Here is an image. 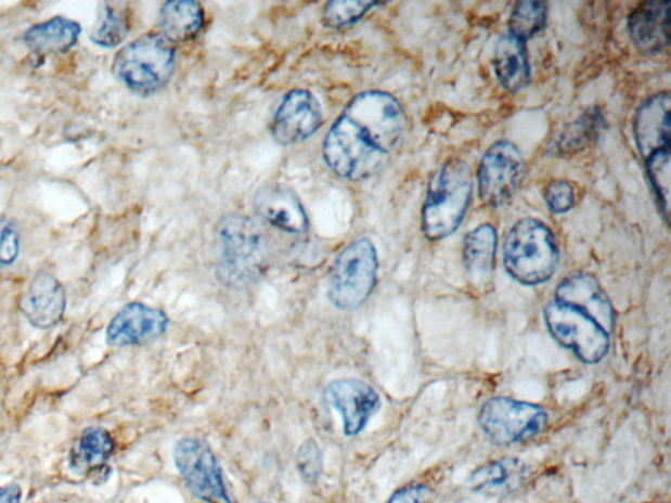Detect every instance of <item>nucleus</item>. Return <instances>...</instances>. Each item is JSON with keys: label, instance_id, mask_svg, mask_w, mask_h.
I'll use <instances>...</instances> for the list:
<instances>
[{"label": "nucleus", "instance_id": "2f4dec72", "mask_svg": "<svg viewBox=\"0 0 671 503\" xmlns=\"http://www.w3.org/2000/svg\"><path fill=\"white\" fill-rule=\"evenodd\" d=\"M21 252V236L16 225L8 219H0V263L11 266Z\"/></svg>", "mask_w": 671, "mask_h": 503}, {"label": "nucleus", "instance_id": "cd10ccee", "mask_svg": "<svg viewBox=\"0 0 671 503\" xmlns=\"http://www.w3.org/2000/svg\"><path fill=\"white\" fill-rule=\"evenodd\" d=\"M651 189L660 207L664 220H669L670 212V178L671 155L670 150L660 151L645 160Z\"/></svg>", "mask_w": 671, "mask_h": 503}, {"label": "nucleus", "instance_id": "9b49d317", "mask_svg": "<svg viewBox=\"0 0 671 503\" xmlns=\"http://www.w3.org/2000/svg\"><path fill=\"white\" fill-rule=\"evenodd\" d=\"M325 401L340 413L344 434L357 437L366 429L380 408V396L366 382L360 379H337L325 388Z\"/></svg>", "mask_w": 671, "mask_h": 503}, {"label": "nucleus", "instance_id": "6e6552de", "mask_svg": "<svg viewBox=\"0 0 671 503\" xmlns=\"http://www.w3.org/2000/svg\"><path fill=\"white\" fill-rule=\"evenodd\" d=\"M552 338L586 364L604 361L610 350V333L588 314L552 300L543 311Z\"/></svg>", "mask_w": 671, "mask_h": 503}, {"label": "nucleus", "instance_id": "ddd939ff", "mask_svg": "<svg viewBox=\"0 0 671 503\" xmlns=\"http://www.w3.org/2000/svg\"><path fill=\"white\" fill-rule=\"evenodd\" d=\"M169 319L159 308L129 304L111 320L106 343L113 348L146 345L159 339L168 330Z\"/></svg>", "mask_w": 671, "mask_h": 503}, {"label": "nucleus", "instance_id": "c85d7f7f", "mask_svg": "<svg viewBox=\"0 0 671 503\" xmlns=\"http://www.w3.org/2000/svg\"><path fill=\"white\" fill-rule=\"evenodd\" d=\"M378 5L373 2H359V0H335L328 2L323 10V23L328 28H344L354 24L367 12Z\"/></svg>", "mask_w": 671, "mask_h": 503}, {"label": "nucleus", "instance_id": "4468645a", "mask_svg": "<svg viewBox=\"0 0 671 503\" xmlns=\"http://www.w3.org/2000/svg\"><path fill=\"white\" fill-rule=\"evenodd\" d=\"M554 300L588 314L608 333L616 326L611 300L592 274L576 272L566 276L557 285Z\"/></svg>", "mask_w": 671, "mask_h": 503}, {"label": "nucleus", "instance_id": "bb28decb", "mask_svg": "<svg viewBox=\"0 0 671 503\" xmlns=\"http://www.w3.org/2000/svg\"><path fill=\"white\" fill-rule=\"evenodd\" d=\"M545 22H547V5L544 3H517L509 17V35L526 42L543 30Z\"/></svg>", "mask_w": 671, "mask_h": 503}, {"label": "nucleus", "instance_id": "c756f323", "mask_svg": "<svg viewBox=\"0 0 671 503\" xmlns=\"http://www.w3.org/2000/svg\"><path fill=\"white\" fill-rule=\"evenodd\" d=\"M576 188L567 180L551 181L544 189V201L551 212L560 216L573 209L576 205Z\"/></svg>", "mask_w": 671, "mask_h": 503}, {"label": "nucleus", "instance_id": "dca6fc26", "mask_svg": "<svg viewBox=\"0 0 671 503\" xmlns=\"http://www.w3.org/2000/svg\"><path fill=\"white\" fill-rule=\"evenodd\" d=\"M670 105V94L661 92L654 94L638 106L633 121V136L644 160L671 147Z\"/></svg>", "mask_w": 671, "mask_h": 503}, {"label": "nucleus", "instance_id": "7c9ffc66", "mask_svg": "<svg viewBox=\"0 0 671 503\" xmlns=\"http://www.w3.org/2000/svg\"><path fill=\"white\" fill-rule=\"evenodd\" d=\"M297 467L304 480L313 483L319 480L323 470V455L313 439H307L297 452Z\"/></svg>", "mask_w": 671, "mask_h": 503}, {"label": "nucleus", "instance_id": "f257e3e1", "mask_svg": "<svg viewBox=\"0 0 671 503\" xmlns=\"http://www.w3.org/2000/svg\"><path fill=\"white\" fill-rule=\"evenodd\" d=\"M407 125L403 106L392 94H357L325 136L324 160L343 179L372 178L403 141Z\"/></svg>", "mask_w": 671, "mask_h": 503}, {"label": "nucleus", "instance_id": "1a4fd4ad", "mask_svg": "<svg viewBox=\"0 0 671 503\" xmlns=\"http://www.w3.org/2000/svg\"><path fill=\"white\" fill-rule=\"evenodd\" d=\"M173 463L191 493L204 503H236L225 488L223 472L210 446L184 438L173 449Z\"/></svg>", "mask_w": 671, "mask_h": 503}, {"label": "nucleus", "instance_id": "f8f14e48", "mask_svg": "<svg viewBox=\"0 0 671 503\" xmlns=\"http://www.w3.org/2000/svg\"><path fill=\"white\" fill-rule=\"evenodd\" d=\"M323 122L322 106L309 91L294 90L286 94L273 117L274 141L288 146L309 140Z\"/></svg>", "mask_w": 671, "mask_h": 503}, {"label": "nucleus", "instance_id": "473e14b6", "mask_svg": "<svg viewBox=\"0 0 671 503\" xmlns=\"http://www.w3.org/2000/svg\"><path fill=\"white\" fill-rule=\"evenodd\" d=\"M431 494L425 483H410L397 490L386 503H429Z\"/></svg>", "mask_w": 671, "mask_h": 503}, {"label": "nucleus", "instance_id": "393cba45", "mask_svg": "<svg viewBox=\"0 0 671 503\" xmlns=\"http://www.w3.org/2000/svg\"><path fill=\"white\" fill-rule=\"evenodd\" d=\"M131 29V11L127 3H103L91 40L103 48H116L127 40Z\"/></svg>", "mask_w": 671, "mask_h": 503}, {"label": "nucleus", "instance_id": "5701e85b", "mask_svg": "<svg viewBox=\"0 0 671 503\" xmlns=\"http://www.w3.org/2000/svg\"><path fill=\"white\" fill-rule=\"evenodd\" d=\"M115 439L103 427H91L80 434L70 451V468L79 475H90L105 468L113 452Z\"/></svg>", "mask_w": 671, "mask_h": 503}, {"label": "nucleus", "instance_id": "0eeeda50", "mask_svg": "<svg viewBox=\"0 0 671 503\" xmlns=\"http://www.w3.org/2000/svg\"><path fill=\"white\" fill-rule=\"evenodd\" d=\"M478 421L492 443L512 446L537 438L549 426L550 416L541 405L501 396L481 407Z\"/></svg>", "mask_w": 671, "mask_h": 503}, {"label": "nucleus", "instance_id": "39448f33", "mask_svg": "<svg viewBox=\"0 0 671 503\" xmlns=\"http://www.w3.org/2000/svg\"><path fill=\"white\" fill-rule=\"evenodd\" d=\"M177 49L166 36L149 31L125 46L113 61V73L131 92L150 96L171 80Z\"/></svg>", "mask_w": 671, "mask_h": 503}, {"label": "nucleus", "instance_id": "72a5a7b5", "mask_svg": "<svg viewBox=\"0 0 671 503\" xmlns=\"http://www.w3.org/2000/svg\"><path fill=\"white\" fill-rule=\"evenodd\" d=\"M0 503H22V488L17 483L0 487Z\"/></svg>", "mask_w": 671, "mask_h": 503}, {"label": "nucleus", "instance_id": "b1692460", "mask_svg": "<svg viewBox=\"0 0 671 503\" xmlns=\"http://www.w3.org/2000/svg\"><path fill=\"white\" fill-rule=\"evenodd\" d=\"M205 23L204 11L197 2L177 0L163 4L159 14L160 34L175 43L190 42L199 35Z\"/></svg>", "mask_w": 671, "mask_h": 503}, {"label": "nucleus", "instance_id": "423d86ee", "mask_svg": "<svg viewBox=\"0 0 671 503\" xmlns=\"http://www.w3.org/2000/svg\"><path fill=\"white\" fill-rule=\"evenodd\" d=\"M378 269V254L370 238H357L347 245L331 269V304L341 311L361 307L374 291Z\"/></svg>", "mask_w": 671, "mask_h": 503}, {"label": "nucleus", "instance_id": "20e7f679", "mask_svg": "<svg viewBox=\"0 0 671 503\" xmlns=\"http://www.w3.org/2000/svg\"><path fill=\"white\" fill-rule=\"evenodd\" d=\"M559 249L547 224L535 218L520 219L507 232L504 266L507 274L524 286L542 285L554 275Z\"/></svg>", "mask_w": 671, "mask_h": 503}, {"label": "nucleus", "instance_id": "4be33fe9", "mask_svg": "<svg viewBox=\"0 0 671 503\" xmlns=\"http://www.w3.org/2000/svg\"><path fill=\"white\" fill-rule=\"evenodd\" d=\"M80 25L70 18L55 16L48 22L34 25L25 31V46L37 54H60L70 50L78 42Z\"/></svg>", "mask_w": 671, "mask_h": 503}, {"label": "nucleus", "instance_id": "a878e982", "mask_svg": "<svg viewBox=\"0 0 671 503\" xmlns=\"http://www.w3.org/2000/svg\"><path fill=\"white\" fill-rule=\"evenodd\" d=\"M604 125V118L598 109H591L567 126L559 137L556 138L554 149L556 154L572 155L585 150L595 141Z\"/></svg>", "mask_w": 671, "mask_h": 503}, {"label": "nucleus", "instance_id": "7ed1b4c3", "mask_svg": "<svg viewBox=\"0 0 671 503\" xmlns=\"http://www.w3.org/2000/svg\"><path fill=\"white\" fill-rule=\"evenodd\" d=\"M474 181L466 163L450 159L431 179L422 211L423 234L442 241L460 229L472 205Z\"/></svg>", "mask_w": 671, "mask_h": 503}, {"label": "nucleus", "instance_id": "aec40b11", "mask_svg": "<svg viewBox=\"0 0 671 503\" xmlns=\"http://www.w3.org/2000/svg\"><path fill=\"white\" fill-rule=\"evenodd\" d=\"M498 232L492 224H480L464 237L462 256L469 282L479 291L491 285L498 252Z\"/></svg>", "mask_w": 671, "mask_h": 503}, {"label": "nucleus", "instance_id": "f704fd0d", "mask_svg": "<svg viewBox=\"0 0 671 503\" xmlns=\"http://www.w3.org/2000/svg\"><path fill=\"white\" fill-rule=\"evenodd\" d=\"M261 503H266V502H261Z\"/></svg>", "mask_w": 671, "mask_h": 503}, {"label": "nucleus", "instance_id": "2eb2a0df", "mask_svg": "<svg viewBox=\"0 0 671 503\" xmlns=\"http://www.w3.org/2000/svg\"><path fill=\"white\" fill-rule=\"evenodd\" d=\"M254 209L261 219L273 228L293 235L309 231V218L297 194L279 184L261 188L255 194Z\"/></svg>", "mask_w": 671, "mask_h": 503}, {"label": "nucleus", "instance_id": "f03ea898", "mask_svg": "<svg viewBox=\"0 0 671 503\" xmlns=\"http://www.w3.org/2000/svg\"><path fill=\"white\" fill-rule=\"evenodd\" d=\"M217 275L223 285L246 288L261 279L268 267V241L254 220L228 214L218 220Z\"/></svg>", "mask_w": 671, "mask_h": 503}, {"label": "nucleus", "instance_id": "6ab92c4d", "mask_svg": "<svg viewBox=\"0 0 671 503\" xmlns=\"http://www.w3.org/2000/svg\"><path fill=\"white\" fill-rule=\"evenodd\" d=\"M528 464L518 457L505 456L481 464L468 476L467 486L475 493L485 495H506L528 481Z\"/></svg>", "mask_w": 671, "mask_h": 503}, {"label": "nucleus", "instance_id": "412c9836", "mask_svg": "<svg viewBox=\"0 0 671 503\" xmlns=\"http://www.w3.org/2000/svg\"><path fill=\"white\" fill-rule=\"evenodd\" d=\"M493 67L500 85L509 92L524 90L530 81V65L525 42L504 36L494 49Z\"/></svg>", "mask_w": 671, "mask_h": 503}, {"label": "nucleus", "instance_id": "9d476101", "mask_svg": "<svg viewBox=\"0 0 671 503\" xmlns=\"http://www.w3.org/2000/svg\"><path fill=\"white\" fill-rule=\"evenodd\" d=\"M525 172L522 154L516 144L499 141L482 155L478 168L479 196L488 206L509 203L518 191Z\"/></svg>", "mask_w": 671, "mask_h": 503}, {"label": "nucleus", "instance_id": "a211bd4d", "mask_svg": "<svg viewBox=\"0 0 671 503\" xmlns=\"http://www.w3.org/2000/svg\"><path fill=\"white\" fill-rule=\"evenodd\" d=\"M629 34L640 52L656 54L669 47V2H644L636 5L629 16Z\"/></svg>", "mask_w": 671, "mask_h": 503}, {"label": "nucleus", "instance_id": "f3484780", "mask_svg": "<svg viewBox=\"0 0 671 503\" xmlns=\"http://www.w3.org/2000/svg\"><path fill=\"white\" fill-rule=\"evenodd\" d=\"M28 322L40 330L53 328L64 319L66 294L53 274L39 273L30 281L21 301Z\"/></svg>", "mask_w": 671, "mask_h": 503}]
</instances>
